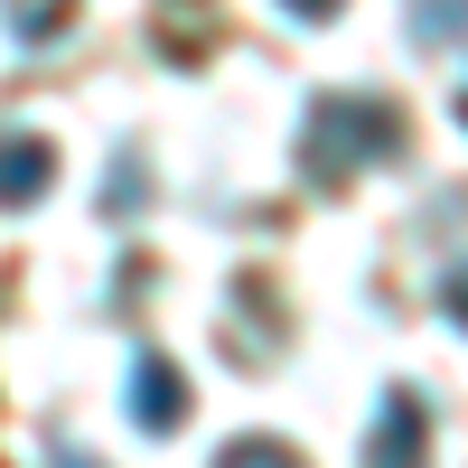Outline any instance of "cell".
<instances>
[{
    "instance_id": "cell-1",
    "label": "cell",
    "mask_w": 468,
    "mask_h": 468,
    "mask_svg": "<svg viewBox=\"0 0 468 468\" xmlns=\"http://www.w3.org/2000/svg\"><path fill=\"white\" fill-rule=\"evenodd\" d=\"M48 187V141H0V197Z\"/></svg>"
},
{
    "instance_id": "cell-2",
    "label": "cell",
    "mask_w": 468,
    "mask_h": 468,
    "mask_svg": "<svg viewBox=\"0 0 468 468\" xmlns=\"http://www.w3.org/2000/svg\"><path fill=\"white\" fill-rule=\"evenodd\" d=\"M132 412H141V421H169V412H178V394H169V375H160V366H141V394H132Z\"/></svg>"
}]
</instances>
